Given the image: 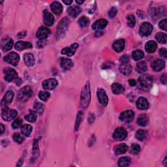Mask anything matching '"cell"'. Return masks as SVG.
I'll list each match as a JSON object with an SVG mask.
<instances>
[{"instance_id":"6da1fadb","label":"cell","mask_w":167,"mask_h":167,"mask_svg":"<svg viewBox=\"0 0 167 167\" xmlns=\"http://www.w3.org/2000/svg\"><path fill=\"white\" fill-rule=\"evenodd\" d=\"M138 86L140 89L144 91H148L152 88L153 79L149 75H144L138 78Z\"/></svg>"},{"instance_id":"7a4b0ae2","label":"cell","mask_w":167,"mask_h":167,"mask_svg":"<svg viewBox=\"0 0 167 167\" xmlns=\"http://www.w3.org/2000/svg\"><path fill=\"white\" fill-rule=\"evenodd\" d=\"M91 99V94H90V89H89V84L87 83L85 85L84 88H83L82 93H81L80 97V106L82 108H86L89 104Z\"/></svg>"},{"instance_id":"3957f363","label":"cell","mask_w":167,"mask_h":167,"mask_svg":"<svg viewBox=\"0 0 167 167\" xmlns=\"http://www.w3.org/2000/svg\"><path fill=\"white\" fill-rule=\"evenodd\" d=\"M32 95H33V91L31 87L27 85V86L22 88L19 91L18 93V99L20 101L24 102L29 99Z\"/></svg>"},{"instance_id":"277c9868","label":"cell","mask_w":167,"mask_h":167,"mask_svg":"<svg viewBox=\"0 0 167 167\" xmlns=\"http://www.w3.org/2000/svg\"><path fill=\"white\" fill-rule=\"evenodd\" d=\"M69 19L67 18H64L62 20H61L59 25L57 28V33H56V37L57 38L62 37L64 34L66 33V31L67 30V27L69 26Z\"/></svg>"},{"instance_id":"5b68a950","label":"cell","mask_w":167,"mask_h":167,"mask_svg":"<svg viewBox=\"0 0 167 167\" xmlns=\"http://www.w3.org/2000/svg\"><path fill=\"white\" fill-rule=\"evenodd\" d=\"M17 116V112L13 109H10L7 107H5L3 108L2 111V117L4 120L7 121L13 120Z\"/></svg>"},{"instance_id":"8992f818","label":"cell","mask_w":167,"mask_h":167,"mask_svg":"<svg viewBox=\"0 0 167 167\" xmlns=\"http://www.w3.org/2000/svg\"><path fill=\"white\" fill-rule=\"evenodd\" d=\"M4 60H5L6 62L11 64L12 66H17L20 60V56L17 53L11 52L5 56Z\"/></svg>"},{"instance_id":"52a82bcc","label":"cell","mask_w":167,"mask_h":167,"mask_svg":"<svg viewBox=\"0 0 167 167\" xmlns=\"http://www.w3.org/2000/svg\"><path fill=\"white\" fill-rule=\"evenodd\" d=\"M127 136V133L123 127L117 128L113 134V138L116 140H123Z\"/></svg>"},{"instance_id":"ba28073f","label":"cell","mask_w":167,"mask_h":167,"mask_svg":"<svg viewBox=\"0 0 167 167\" xmlns=\"http://www.w3.org/2000/svg\"><path fill=\"white\" fill-rule=\"evenodd\" d=\"M153 26L148 22H144L142 24L140 28V34L142 36H148L152 33Z\"/></svg>"},{"instance_id":"9c48e42d","label":"cell","mask_w":167,"mask_h":167,"mask_svg":"<svg viewBox=\"0 0 167 167\" xmlns=\"http://www.w3.org/2000/svg\"><path fill=\"white\" fill-rule=\"evenodd\" d=\"M4 72H5V80L7 82H12L14 79L17 78L18 75L17 72H16L14 69L11 68H6L5 70H4Z\"/></svg>"},{"instance_id":"30bf717a","label":"cell","mask_w":167,"mask_h":167,"mask_svg":"<svg viewBox=\"0 0 167 167\" xmlns=\"http://www.w3.org/2000/svg\"><path fill=\"white\" fill-rule=\"evenodd\" d=\"M97 97H98V99L100 103L103 104V106H107L108 103V97L106 93V92L103 89L99 88L98 89L97 92Z\"/></svg>"},{"instance_id":"8fae6325","label":"cell","mask_w":167,"mask_h":167,"mask_svg":"<svg viewBox=\"0 0 167 167\" xmlns=\"http://www.w3.org/2000/svg\"><path fill=\"white\" fill-rule=\"evenodd\" d=\"M134 117V114L132 111H126L121 114L120 119L121 121L125 122V123H129L133 120Z\"/></svg>"},{"instance_id":"7c38bea8","label":"cell","mask_w":167,"mask_h":167,"mask_svg":"<svg viewBox=\"0 0 167 167\" xmlns=\"http://www.w3.org/2000/svg\"><path fill=\"white\" fill-rule=\"evenodd\" d=\"M58 85V82L54 79H49L44 80L43 82V87L46 90H52L56 88Z\"/></svg>"},{"instance_id":"4fadbf2b","label":"cell","mask_w":167,"mask_h":167,"mask_svg":"<svg viewBox=\"0 0 167 167\" xmlns=\"http://www.w3.org/2000/svg\"><path fill=\"white\" fill-rule=\"evenodd\" d=\"M50 33V30L46 27H40L37 31L36 36L39 39L43 40L47 38Z\"/></svg>"},{"instance_id":"5bb4252c","label":"cell","mask_w":167,"mask_h":167,"mask_svg":"<svg viewBox=\"0 0 167 167\" xmlns=\"http://www.w3.org/2000/svg\"><path fill=\"white\" fill-rule=\"evenodd\" d=\"M44 23L47 26H51L54 22V17L49 12L44 10L43 12Z\"/></svg>"},{"instance_id":"9a60e30c","label":"cell","mask_w":167,"mask_h":167,"mask_svg":"<svg viewBox=\"0 0 167 167\" xmlns=\"http://www.w3.org/2000/svg\"><path fill=\"white\" fill-rule=\"evenodd\" d=\"M79 47V44L77 43L72 44L71 47L65 48L62 50V54L67 55L68 56H72L75 54V53L77 48Z\"/></svg>"},{"instance_id":"2e32d148","label":"cell","mask_w":167,"mask_h":167,"mask_svg":"<svg viewBox=\"0 0 167 167\" xmlns=\"http://www.w3.org/2000/svg\"><path fill=\"white\" fill-rule=\"evenodd\" d=\"M165 66V62L163 59H158L155 60L152 63V68L155 71H161Z\"/></svg>"},{"instance_id":"e0dca14e","label":"cell","mask_w":167,"mask_h":167,"mask_svg":"<svg viewBox=\"0 0 167 167\" xmlns=\"http://www.w3.org/2000/svg\"><path fill=\"white\" fill-rule=\"evenodd\" d=\"M50 8L53 13L57 15L60 14L63 11V6L62 5V4L58 2H53L51 4Z\"/></svg>"},{"instance_id":"ac0fdd59","label":"cell","mask_w":167,"mask_h":167,"mask_svg":"<svg viewBox=\"0 0 167 167\" xmlns=\"http://www.w3.org/2000/svg\"><path fill=\"white\" fill-rule=\"evenodd\" d=\"M108 22L105 19H100L97 20V21L93 24L92 28L94 30H101L104 29L107 26Z\"/></svg>"},{"instance_id":"d6986e66","label":"cell","mask_w":167,"mask_h":167,"mask_svg":"<svg viewBox=\"0 0 167 167\" xmlns=\"http://www.w3.org/2000/svg\"><path fill=\"white\" fill-rule=\"evenodd\" d=\"M32 48V44L29 42L18 41L15 44V48L18 50H23Z\"/></svg>"},{"instance_id":"ffe728a7","label":"cell","mask_w":167,"mask_h":167,"mask_svg":"<svg viewBox=\"0 0 167 167\" xmlns=\"http://www.w3.org/2000/svg\"><path fill=\"white\" fill-rule=\"evenodd\" d=\"M125 47V40L124 39H120L116 40L113 44V48L116 52H120L124 49Z\"/></svg>"},{"instance_id":"44dd1931","label":"cell","mask_w":167,"mask_h":167,"mask_svg":"<svg viewBox=\"0 0 167 167\" xmlns=\"http://www.w3.org/2000/svg\"><path fill=\"white\" fill-rule=\"evenodd\" d=\"M136 106L140 110H145L148 108L149 103L144 97H140L136 101Z\"/></svg>"},{"instance_id":"7402d4cb","label":"cell","mask_w":167,"mask_h":167,"mask_svg":"<svg viewBox=\"0 0 167 167\" xmlns=\"http://www.w3.org/2000/svg\"><path fill=\"white\" fill-rule=\"evenodd\" d=\"M24 62H25L26 66L28 67H32L34 66L35 64V58L34 56L32 54L28 53V54H26L24 57Z\"/></svg>"},{"instance_id":"603a6c76","label":"cell","mask_w":167,"mask_h":167,"mask_svg":"<svg viewBox=\"0 0 167 167\" xmlns=\"http://www.w3.org/2000/svg\"><path fill=\"white\" fill-rule=\"evenodd\" d=\"M81 13V9L79 6H72L68 9V13L72 18H76Z\"/></svg>"},{"instance_id":"cb8c5ba5","label":"cell","mask_w":167,"mask_h":167,"mask_svg":"<svg viewBox=\"0 0 167 167\" xmlns=\"http://www.w3.org/2000/svg\"><path fill=\"white\" fill-rule=\"evenodd\" d=\"M133 70L132 67L129 64H121L120 67V71L124 75H129Z\"/></svg>"},{"instance_id":"d4e9b609","label":"cell","mask_w":167,"mask_h":167,"mask_svg":"<svg viewBox=\"0 0 167 167\" xmlns=\"http://www.w3.org/2000/svg\"><path fill=\"white\" fill-rule=\"evenodd\" d=\"M73 62L72 60L69 58H63L61 61V66L65 70H70L73 67Z\"/></svg>"},{"instance_id":"484cf974","label":"cell","mask_w":167,"mask_h":167,"mask_svg":"<svg viewBox=\"0 0 167 167\" xmlns=\"http://www.w3.org/2000/svg\"><path fill=\"white\" fill-rule=\"evenodd\" d=\"M14 97V93L13 91H8L6 92L5 95H4L2 102L5 104H9L13 101Z\"/></svg>"},{"instance_id":"4316f807","label":"cell","mask_w":167,"mask_h":167,"mask_svg":"<svg viewBox=\"0 0 167 167\" xmlns=\"http://www.w3.org/2000/svg\"><path fill=\"white\" fill-rule=\"evenodd\" d=\"M157 43L153 40H149L145 45V49L148 53H153L157 49Z\"/></svg>"},{"instance_id":"83f0119b","label":"cell","mask_w":167,"mask_h":167,"mask_svg":"<svg viewBox=\"0 0 167 167\" xmlns=\"http://www.w3.org/2000/svg\"><path fill=\"white\" fill-rule=\"evenodd\" d=\"M149 122V118L147 115L146 114H142L137 119V123L140 126L142 127H145V126L148 124Z\"/></svg>"},{"instance_id":"f1b7e54d","label":"cell","mask_w":167,"mask_h":167,"mask_svg":"<svg viewBox=\"0 0 167 167\" xmlns=\"http://www.w3.org/2000/svg\"><path fill=\"white\" fill-rule=\"evenodd\" d=\"M128 150V146L125 144H120L116 146L115 153L117 155H121L125 153Z\"/></svg>"},{"instance_id":"f546056e","label":"cell","mask_w":167,"mask_h":167,"mask_svg":"<svg viewBox=\"0 0 167 167\" xmlns=\"http://www.w3.org/2000/svg\"><path fill=\"white\" fill-rule=\"evenodd\" d=\"M112 90L114 94L118 95L124 92V88L121 84L118 83H114L112 85Z\"/></svg>"},{"instance_id":"4dcf8cb0","label":"cell","mask_w":167,"mask_h":167,"mask_svg":"<svg viewBox=\"0 0 167 167\" xmlns=\"http://www.w3.org/2000/svg\"><path fill=\"white\" fill-rule=\"evenodd\" d=\"M148 69V66L146 63L144 62H138L136 65V71L138 73L140 74H143Z\"/></svg>"},{"instance_id":"1f68e13d","label":"cell","mask_w":167,"mask_h":167,"mask_svg":"<svg viewBox=\"0 0 167 167\" xmlns=\"http://www.w3.org/2000/svg\"><path fill=\"white\" fill-rule=\"evenodd\" d=\"M131 158L129 157H121L118 161V165L121 167H127L130 165Z\"/></svg>"},{"instance_id":"d6a6232c","label":"cell","mask_w":167,"mask_h":167,"mask_svg":"<svg viewBox=\"0 0 167 167\" xmlns=\"http://www.w3.org/2000/svg\"><path fill=\"white\" fill-rule=\"evenodd\" d=\"M21 132L26 136H29L32 132V127L30 125H24L21 127Z\"/></svg>"},{"instance_id":"836d02e7","label":"cell","mask_w":167,"mask_h":167,"mask_svg":"<svg viewBox=\"0 0 167 167\" xmlns=\"http://www.w3.org/2000/svg\"><path fill=\"white\" fill-rule=\"evenodd\" d=\"M146 137H147V133H146L144 130L139 129L136 131V138L138 140H140L141 142L144 141L145 139H146Z\"/></svg>"},{"instance_id":"e575fe53","label":"cell","mask_w":167,"mask_h":167,"mask_svg":"<svg viewBox=\"0 0 167 167\" xmlns=\"http://www.w3.org/2000/svg\"><path fill=\"white\" fill-rule=\"evenodd\" d=\"M37 112L34 111H30V114L24 117V118L29 122H31V123H33V122H35L37 120Z\"/></svg>"},{"instance_id":"d590c367","label":"cell","mask_w":167,"mask_h":167,"mask_svg":"<svg viewBox=\"0 0 167 167\" xmlns=\"http://www.w3.org/2000/svg\"><path fill=\"white\" fill-rule=\"evenodd\" d=\"M156 39L159 43L162 44H165L167 41L166 34L164 33H158L156 35Z\"/></svg>"},{"instance_id":"8d00e7d4","label":"cell","mask_w":167,"mask_h":167,"mask_svg":"<svg viewBox=\"0 0 167 167\" xmlns=\"http://www.w3.org/2000/svg\"><path fill=\"white\" fill-rule=\"evenodd\" d=\"M144 54L143 52L140 50H137L134 51L133 52V54H132V57H133V59L136 60V61L142 59L144 58Z\"/></svg>"},{"instance_id":"74e56055","label":"cell","mask_w":167,"mask_h":167,"mask_svg":"<svg viewBox=\"0 0 167 167\" xmlns=\"http://www.w3.org/2000/svg\"><path fill=\"white\" fill-rule=\"evenodd\" d=\"M34 108L35 109V111L37 112H38L39 114H42L44 112V105L41 103H40V102L37 101L35 102Z\"/></svg>"},{"instance_id":"f35d334b","label":"cell","mask_w":167,"mask_h":167,"mask_svg":"<svg viewBox=\"0 0 167 167\" xmlns=\"http://www.w3.org/2000/svg\"><path fill=\"white\" fill-rule=\"evenodd\" d=\"M50 96V94L49 92H48L47 91H41L39 93V97L40 100H42L43 101H47Z\"/></svg>"},{"instance_id":"ab89813d","label":"cell","mask_w":167,"mask_h":167,"mask_svg":"<svg viewBox=\"0 0 167 167\" xmlns=\"http://www.w3.org/2000/svg\"><path fill=\"white\" fill-rule=\"evenodd\" d=\"M82 117H83V112L82 111H80L78 113V115H77V117H76V124H75L76 131H77V130H78L79 128L80 123L82 122Z\"/></svg>"},{"instance_id":"60d3db41","label":"cell","mask_w":167,"mask_h":167,"mask_svg":"<svg viewBox=\"0 0 167 167\" xmlns=\"http://www.w3.org/2000/svg\"><path fill=\"white\" fill-rule=\"evenodd\" d=\"M136 24V19L133 14H129L127 17V24L129 27H133Z\"/></svg>"},{"instance_id":"b9f144b4","label":"cell","mask_w":167,"mask_h":167,"mask_svg":"<svg viewBox=\"0 0 167 167\" xmlns=\"http://www.w3.org/2000/svg\"><path fill=\"white\" fill-rule=\"evenodd\" d=\"M89 23V19L87 18V17H81L79 20V25L83 27H85V26H87L88 24Z\"/></svg>"},{"instance_id":"7bdbcfd3","label":"cell","mask_w":167,"mask_h":167,"mask_svg":"<svg viewBox=\"0 0 167 167\" xmlns=\"http://www.w3.org/2000/svg\"><path fill=\"white\" fill-rule=\"evenodd\" d=\"M13 39H9V41H8L5 45L3 47V50L4 51H9L13 47Z\"/></svg>"},{"instance_id":"ee69618b","label":"cell","mask_w":167,"mask_h":167,"mask_svg":"<svg viewBox=\"0 0 167 167\" xmlns=\"http://www.w3.org/2000/svg\"><path fill=\"white\" fill-rule=\"evenodd\" d=\"M14 140L18 144H21L24 140V138L19 133H15L13 136Z\"/></svg>"},{"instance_id":"f6af8a7d","label":"cell","mask_w":167,"mask_h":167,"mask_svg":"<svg viewBox=\"0 0 167 167\" xmlns=\"http://www.w3.org/2000/svg\"><path fill=\"white\" fill-rule=\"evenodd\" d=\"M140 146L137 144H133L131 146V153L134 154V155H136V154H138V153L140 152Z\"/></svg>"},{"instance_id":"bcb514c9","label":"cell","mask_w":167,"mask_h":167,"mask_svg":"<svg viewBox=\"0 0 167 167\" xmlns=\"http://www.w3.org/2000/svg\"><path fill=\"white\" fill-rule=\"evenodd\" d=\"M22 124V120L20 119H17L16 120L14 121V122L12 124V127L14 129H17L18 128H19L20 126H21Z\"/></svg>"},{"instance_id":"7dc6e473","label":"cell","mask_w":167,"mask_h":167,"mask_svg":"<svg viewBox=\"0 0 167 167\" xmlns=\"http://www.w3.org/2000/svg\"><path fill=\"white\" fill-rule=\"evenodd\" d=\"M159 28L164 31L167 30V20L164 19L161 20V21L159 24Z\"/></svg>"},{"instance_id":"c3c4849f","label":"cell","mask_w":167,"mask_h":167,"mask_svg":"<svg viewBox=\"0 0 167 167\" xmlns=\"http://www.w3.org/2000/svg\"><path fill=\"white\" fill-rule=\"evenodd\" d=\"M117 9L116 7H112L111 10H110V11L108 12L109 17L111 18L115 17V16L117 14Z\"/></svg>"},{"instance_id":"681fc988","label":"cell","mask_w":167,"mask_h":167,"mask_svg":"<svg viewBox=\"0 0 167 167\" xmlns=\"http://www.w3.org/2000/svg\"><path fill=\"white\" fill-rule=\"evenodd\" d=\"M120 62L122 64H127L129 62V57L127 55H124L120 58Z\"/></svg>"},{"instance_id":"f907efd6","label":"cell","mask_w":167,"mask_h":167,"mask_svg":"<svg viewBox=\"0 0 167 167\" xmlns=\"http://www.w3.org/2000/svg\"><path fill=\"white\" fill-rule=\"evenodd\" d=\"M159 54L162 57H163V58H167V50H166V48H161V49H160Z\"/></svg>"},{"instance_id":"816d5d0a","label":"cell","mask_w":167,"mask_h":167,"mask_svg":"<svg viewBox=\"0 0 167 167\" xmlns=\"http://www.w3.org/2000/svg\"><path fill=\"white\" fill-rule=\"evenodd\" d=\"M161 82L163 84H166V74L162 75L161 77Z\"/></svg>"},{"instance_id":"f5cc1de1","label":"cell","mask_w":167,"mask_h":167,"mask_svg":"<svg viewBox=\"0 0 167 167\" xmlns=\"http://www.w3.org/2000/svg\"><path fill=\"white\" fill-rule=\"evenodd\" d=\"M94 120H95V116L93 114H91V115H89V117H88V121L89 123H93V121H94Z\"/></svg>"},{"instance_id":"db71d44e","label":"cell","mask_w":167,"mask_h":167,"mask_svg":"<svg viewBox=\"0 0 167 167\" xmlns=\"http://www.w3.org/2000/svg\"><path fill=\"white\" fill-rule=\"evenodd\" d=\"M26 35V31H22V32H20V33L18 35V37L19 39L23 38V37H25Z\"/></svg>"},{"instance_id":"11a10c76","label":"cell","mask_w":167,"mask_h":167,"mask_svg":"<svg viewBox=\"0 0 167 167\" xmlns=\"http://www.w3.org/2000/svg\"><path fill=\"white\" fill-rule=\"evenodd\" d=\"M129 83L130 85H131V86H134V85H136V81L134 80H129Z\"/></svg>"},{"instance_id":"9f6ffc18","label":"cell","mask_w":167,"mask_h":167,"mask_svg":"<svg viewBox=\"0 0 167 167\" xmlns=\"http://www.w3.org/2000/svg\"><path fill=\"white\" fill-rule=\"evenodd\" d=\"M0 127H1V134H3V132L5 131V127H4V126H3V124H1V125H0Z\"/></svg>"},{"instance_id":"6f0895ef","label":"cell","mask_w":167,"mask_h":167,"mask_svg":"<svg viewBox=\"0 0 167 167\" xmlns=\"http://www.w3.org/2000/svg\"><path fill=\"white\" fill-rule=\"evenodd\" d=\"M63 3L69 5H71V4L72 3V1H63Z\"/></svg>"},{"instance_id":"680465c9","label":"cell","mask_w":167,"mask_h":167,"mask_svg":"<svg viewBox=\"0 0 167 167\" xmlns=\"http://www.w3.org/2000/svg\"><path fill=\"white\" fill-rule=\"evenodd\" d=\"M76 2L77 3H78V4H80H80H82V3H84V1H79V0L78 1V0H76Z\"/></svg>"}]
</instances>
